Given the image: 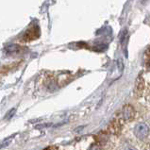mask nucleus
Here are the masks:
<instances>
[{"label": "nucleus", "instance_id": "f257e3e1", "mask_svg": "<svg viewBox=\"0 0 150 150\" xmlns=\"http://www.w3.org/2000/svg\"><path fill=\"white\" fill-rule=\"evenodd\" d=\"M148 132H149V128L146 126V124H144V123L138 124L134 128L135 135L140 139H144V137H146L148 135Z\"/></svg>", "mask_w": 150, "mask_h": 150}, {"label": "nucleus", "instance_id": "f03ea898", "mask_svg": "<svg viewBox=\"0 0 150 150\" xmlns=\"http://www.w3.org/2000/svg\"><path fill=\"white\" fill-rule=\"evenodd\" d=\"M135 111L134 109L131 106H125V108L123 109V117L125 120H131L134 117Z\"/></svg>", "mask_w": 150, "mask_h": 150}, {"label": "nucleus", "instance_id": "7ed1b4c3", "mask_svg": "<svg viewBox=\"0 0 150 150\" xmlns=\"http://www.w3.org/2000/svg\"><path fill=\"white\" fill-rule=\"evenodd\" d=\"M6 51L8 53H10V54H13V53H16V52H18L19 51V45H7V47H6Z\"/></svg>", "mask_w": 150, "mask_h": 150}, {"label": "nucleus", "instance_id": "20e7f679", "mask_svg": "<svg viewBox=\"0 0 150 150\" xmlns=\"http://www.w3.org/2000/svg\"><path fill=\"white\" fill-rule=\"evenodd\" d=\"M13 135H12V136H11L10 137V138H8L7 140H5V141H4V142L1 144H0V149H2L3 147H6V146H8V144H10L11 143V141H12V138H13Z\"/></svg>", "mask_w": 150, "mask_h": 150}, {"label": "nucleus", "instance_id": "39448f33", "mask_svg": "<svg viewBox=\"0 0 150 150\" xmlns=\"http://www.w3.org/2000/svg\"><path fill=\"white\" fill-rule=\"evenodd\" d=\"M15 111H16V110L15 109H11L10 111L8 112V114L6 115V117H5V119H7V120H8V119H11L12 116L14 115V113H15Z\"/></svg>", "mask_w": 150, "mask_h": 150}, {"label": "nucleus", "instance_id": "423d86ee", "mask_svg": "<svg viewBox=\"0 0 150 150\" xmlns=\"http://www.w3.org/2000/svg\"><path fill=\"white\" fill-rule=\"evenodd\" d=\"M124 150H137L136 148H134L133 146H130V145H127V146H126L125 148H124Z\"/></svg>", "mask_w": 150, "mask_h": 150}, {"label": "nucleus", "instance_id": "0eeeda50", "mask_svg": "<svg viewBox=\"0 0 150 150\" xmlns=\"http://www.w3.org/2000/svg\"><path fill=\"white\" fill-rule=\"evenodd\" d=\"M91 150H100V148L98 147V146H96V145H95V146H93L91 148Z\"/></svg>", "mask_w": 150, "mask_h": 150}]
</instances>
